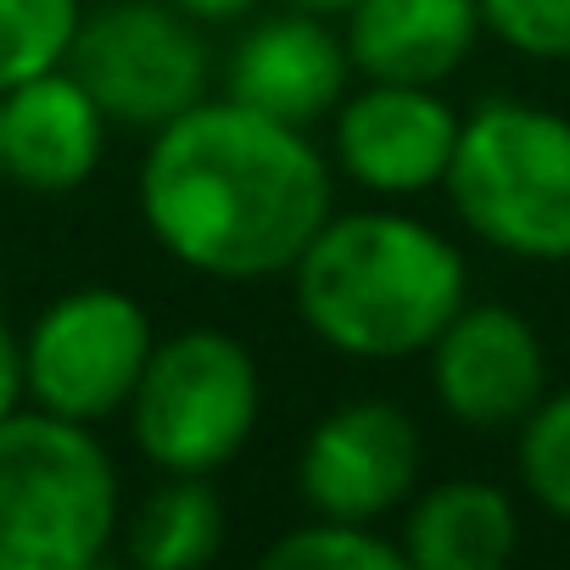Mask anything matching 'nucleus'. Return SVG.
<instances>
[{
	"mask_svg": "<svg viewBox=\"0 0 570 570\" xmlns=\"http://www.w3.org/2000/svg\"><path fill=\"white\" fill-rule=\"evenodd\" d=\"M336 202L325 157L297 124L257 107L196 101L151 129L140 218L151 240L207 279L292 274Z\"/></svg>",
	"mask_w": 570,
	"mask_h": 570,
	"instance_id": "nucleus-1",
	"label": "nucleus"
},
{
	"mask_svg": "<svg viewBox=\"0 0 570 570\" xmlns=\"http://www.w3.org/2000/svg\"><path fill=\"white\" fill-rule=\"evenodd\" d=\"M292 285L303 325L358 364L431 353L470 303L459 246L409 213H331L292 263Z\"/></svg>",
	"mask_w": 570,
	"mask_h": 570,
	"instance_id": "nucleus-2",
	"label": "nucleus"
},
{
	"mask_svg": "<svg viewBox=\"0 0 570 570\" xmlns=\"http://www.w3.org/2000/svg\"><path fill=\"white\" fill-rule=\"evenodd\" d=\"M118 537V470L90 425L0 414V570H90Z\"/></svg>",
	"mask_w": 570,
	"mask_h": 570,
	"instance_id": "nucleus-3",
	"label": "nucleus"
},
{
	"mask_svg": "<svg viewBox=\"0 0 570 570\" xmlns=\"http://www.w3.org/2000/svg\"><path fill=\"white\" fill-rule=\"evenodd\" d=\"M442 190L492 252L570 263V118L531 101H481L459 118Z\"/></svg>",
	"mask_w": 570,
	"mask_h": 570,
	"instance_id": "nucleus-4",
	"label": "nucleus"
},
{
	"mask_svg": "<svg viewBox=\"0 0 570 570\" xmlns=\"http://www.w3.org/2000/svg\"><path fill=\"white\" fill-rule=\"evenodd\" d=\"M263 414L257 358L229 331H179L151 347L146 375L129 397L135 448L163 475L224 470Z\"/></svg>",
	"mask_w": 570,
	"mask_h": 570,
	"instance_id": "nucleus-5",
	"label": "nucleus"
},
{
	"mask_svg": "<svg viewBox=\"0 0 570 570\" xmlns=\"http://www.w3.org/2000/svg\"><path fill=\"white\" fill-rule=\"evenodd\" d=\"M68 73L96 96L107 124L163 129L207 101V40L168 0H112L85 12Z\"/></svg>",
	"mask_w": 570,
	"mask_h": 570,
	"instance_id": "nucleus-6",
	"label": "nucleus"
},
{
	"mask_svg": "<svg viewBox=\"0 0 570 570\" xmlns=\"http://www.w3.org/2000/svg\"><path fill=\"white\" fill-rule=\"evenodd\" d=\"M157 336L146 308L118 285H79L57 297L23 336V375L29 403L62 420L96 425L124 414Z\"/></svg>",
	"mask_w": 570,
	"mask_h": 570,
	"instance_id": "nucleus-7",
	"label": "nucleus"
},
{
	"mask_svg": "<svg viewBox=\"0 0 570 570\" xmlns=\"http://www.w3.org/2000/svg\"><path fill=\"white\" fill-rule=\"evenodd\" d=\"M420 481V431L397 403L364 397L331 409L297 459V492L331 520H386Z\"/></svg>",
	"mask_w": 570,
	"mask_h": 570,
	"instance_id": "nucleus-8",
	"label": "nucleus"
},
{
	"mask_svg": "<svg viewBox=\"0 0 570 570\" xmlns=\"http://www.w3.org/2000/svg\"><path fill=\"white\" fill-rule=\"evenodd\" d=\"M431 386L459 425L503 431L548 397V358L514 308L464 303L431 342Z\"/></svg>",
	"mask_w": 570,
	"mask_h": 570,
	"instance_id": "nucleus-9",
	"label": "nucleus"
},
{
	"mask_svg": "<svg viewBox=\"0 0 570 570\" xmlns=\"http://www.w3.org/2000/svg\"><path fill=\"white\" fill-rule=\"evenodd\" d=\"M459 146V112L436 85H381L336 107V163L375 196H420L448 179Z\"/></svg>",
	"mask_w": 570,
	"mask_h": 570,
	"instance_id": "nucleus-10",
	"label": "nucleus"
},
{
	"mask_svg": "<svg viewBox=\"0 0 570 570\" xmlns=\"http://www.w3.org/2000/svg\"><path fill=\"white\" fill-rule=\"evenodd\" d=\"M347 73H353L347 40L331 35L325 18L297 7L246 29L229 51V96L297 129L342 107Z\"/></svg>",
	"mask_w": 570,
	"mask_h": 570,
	"instance_id": "nucleus-11",
	"label": "nucleus"
},
{
	"mask_svg": "<svg viewBox=\"0 0 570 570\" xmlns=\"http://www.w3.org/2000/svg\"><path fill=\"white\" fill-rule=\"evenodd\" d=\"M107 151V112L62 68L0 90V157L23 190H79Z\"/></svg>",
	"mask_w": 570,
	"mask_h": 570,
	"instance_id": "nucleus-12",
	"label": "nucleus"
},
{
	"mask_svg": "<svg viewBox=\"0 0 570 570\" xmlns=\"http://www.w3.org/2000/svg\"><path fill=\"white\" fill-rule=\"evenodd\" d=\"M481 40V0H358L347 57L381 85H442Z\"/></svg>",
	"mask_w": 570,
	"mask_h": 570,
	"instance_id": "nucleus-13",
	"label": "nucleus"
},
{
	"mask_svg": "<svg viewBox=\"0 0 570 570\" xmlns=\"http://www.w3.org/2000/svg\"><path fill=\"white\" fill-rule=\"evenodd\" d=\"M514 548H520V514L509 492L470 475L420 492L403 525V559L414 570H503Z\"/></svg>",
	"mask_w": 570,
	"mask_h": 570,
	"instance_id": "nucleus-14",
	"label": "nucleus"
},
{
	"mask_svg": "<svg viewBox=\"0 0 570 570\" xmlns=\"http://www.w3.org/2000/svg\"><path fill=\"white\" fill-rule=\"evenodd\" d=\"M129 559L146 570H196L224 548V503L207 475H168L129 520Z\"/></svg>",
	"mask_w": 570,
	"mask_h": 570,
	"instance_id": "nucleus-15",
	"label": "nucleus"
},
{
	"mask_svg": "<svg viewBox=\"0 0 570 570\" xmlns=\"http://www.w3.org/2000/svg\"><path fill=\"white\" fill-rule=\"evenodd\" d=\"M79 23V0H0V90L62 68Z\"/></svg>",
	"mask_w": 570,
	"mask_h": 570,
	"instance_id": "nucleus-16",
	"label": "nucleus"
},
{
	"mask_svg": "<svg viewBox=\"0 0 570 570\" xmlns=\"http://www.w3.org/2000/svg\"><path fill=\"white\" fill-rule=\"evenodd\" d=\"M268 570H403V542L381 537L375 525L364 520H331V514H314V525H297L285 531L268 553H263Z\"/></svg>",
	"mask_w": 570,
	"mask_h": 570,
	"instance_id": "nucleus-17",
	"label": "nucleus"
},
{
	"mask_svg": "<svg viewBox=\"0 0 570 570\" xmlns=\"http://www.w3.org/2000/svg\"><path fill=\"white\" fill-rule=\"evenodd\" d=\"M514 464H520L525 492H531L548 514L570 520V392L542 397V403L520 420Z\"/></svg>",
	"mask_w": 570,
	"mask_h": 570,
	"instance_id": "nucleus-18",
	"label": "nucleus"
},
{
	"mask_svg": "<svg viewBox=\"0 0 570 570\" xmlns=\"http://www.w3.org/2000/svg\"><path fill=\"white\" fill-rule=\"evenodd\" d=\"M481 29L531 62H570V0H481Z\"/></svg>",
	"mask_w": 570,
	"mask_h": 570,
	"instance_id": "nucleus-19",
	"label": "nucleus"
},
{
	"mask_svg": "<svg viewBox=\"0 0 570 570\" xmlns=\"http://www.w3.org/2000/svg\"><path fill=\"white\" fill-rule=\"evenodd\" d=\"M29 397V375H23V336L0 320V414L23 409Z\"/></svg>",
	"mask_w": 570,
	"mask_h": 570,
	"instance_id": "nucleus-20",
	"label": "nucleus"
},
{
	"mask_svg": "<svg viewBox=\"0 0 570 570\" xmlns=\"http://www.w3.org/2000/svg\"><path fill=\"white\" fill-rule=\"evenodd\" d=\"M168 7H179V12L196 18V23H240L257 0H168Z\"/></svg>",
	"mask_w": 570,
	"mask_h": 570,
	"instance_id": "nucleus-21",
	"label": "nucleus"
},
{
	"mask_svg": "<svg viewBox=\"0 0 570 570\" xmlns=\"http://www.w3.org/2000/svg\"><path fill=\"white\" fill-rule=\"evenodd\" d=\"M297 12H314V18H347L358 0H292Z\"/></svg>",
	"mask_w": 570,
	"mask_h": 570,
	"instance_id": "nucleus-22",
	"label": "nucleus"
},
{
	"mask_svg": "<svg viewBox=\"0 0 570 570\" xmlns=\"http://www.w3.org/2000/svg\"><path fill=\"white\" fill-rule=\"evenodd\" d=\"M0 179H7V157H0Z\"/></svg>",
	"mask_w": 570,
	"mask_h": 570,
	"instance_id": "nucleus-23",
	"label": "nucleus"
}]
</instances>
